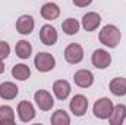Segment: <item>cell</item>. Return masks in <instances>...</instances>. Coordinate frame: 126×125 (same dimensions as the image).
Masks as SVG:
<instances>
[{"mask_svg":"<svg viewBox=\"0 0 126 125\" xmlns=\"http://www.w3.org/2000/svg\"><path fill=\"white\" fill-rule=\"evenodd\" d=\"M50 121H51L53 125H69L70 124V118H69V115L63 109H57L51 115V119Z\"/></svg>","mask_w":126,"mask_h":125,"instance_id":"cell-22","label":"cell"},{"mask_svg":"<svg viewBox=\"0 0 126 125\" xmlns=\"http://www.w3.org/2000/svg\"><path fill=\"white\" fill-rule=\"evenodd\" d=\"M73 81L78 87L81 88H88L94 84V75L91 71L88 69H79L78 72H75L73 75Z\"/></svg>","mask_w":126,"mask_h":125,"instance_id":"cell-8","label":"cell"},{"mask_svg":"<svg viewBox=\"0 0 126 125\" xmlns=\"http://www.w3.org/2000/svg\"><path fill=\"white\" fill-rule=\"evenodd\" d=\"M72 1H73V4L78 6V7H87L88 4L93 3V0H72Z\"/></svg>","mask_w":126,"mask_h":125,"instance_id":"cell-24","label":"cell"},{"mask_svg":"<svg viewBox=\"0 0 126 125\" xmlns=\"http://www.w3.org/2000/svg\"><path fill=\"white\" fill-rule=\"evenodd\" d=\"M79 27H81V24L76 21V19H73V18H67V19H64L62 24V30L64 34H67V35H75L76 32L79 31Z\"/></svg>","mask_w":126,"mask_h":125,"instance_id":"cell-21","label":"cell"},{"mask_svg":"<svg viewBox=\"0 0 126 125\" xmlns=\"http://www.w3.org/2000/svg\"><path fill=\"white\" fill-rule=\"evenodd\" d=\"M69 107L72 113H75V116H84L88 109V99L82 94H76L69 102Z\"/></svg>","mask_w":126,"mask_h":125,"instance_id":"cell-5","label":"cell"},{"mask_svg":"<svg viewBox=\"0 0 126 125\" xmlns=\"http://www.w3.org/2000/svg\"><path fill=\"white\" fill-rule=\"evenodd\" d=\"M15 52H16V56H18V58H21V59H28L32 53L31 43H28L27 40L18 41L16 46H15Z\"/></svg>","mask_w":126,"mask_h":125,"instance_id":"cell-19","label":"cell"},{"mask_svg":"<svg viewBox=\"0 0 126 125\" xmlns=\"http://www.w3.org/2000/svg\"><path fill=\"white\" fill-rule=\"evenodd\" d=\"M34 25H35V22H34V18L31 15H22L16 21V31L22 35H28L32 32Z\"/></svg>","mask_w":126,"mask_h":125,"instance_id":"cell-11","label":"cell"},{"mask_svg":"<svg viewBox=\"0 0 126 125\" xmlns=\"http://www.w3.org/2000/svg\"><path fill=\"white\" fill-rule=\"evenodd\" d=\"M4 72V63H3V59H0V74Z\"/></svg>","mask_w":126,"mask_h":125,"instance_id":"cell-25","label":"cell"},{"mask_svg":"<svg viewBox=\"0 0 126 125\" xmlns=\"http://www.w3.org/2000/svg\"><path fill=\"white\" fill-rule=\"evenodd\" d=\"M120 31L116 25H106L103 27V30L100 31V43L104 44L106 47H110V49H114L119 46L120 43Z\"/></svg>","mask_w":126,"mask_h":125,"instance_id":"cell-1","label":"cell"},{"mask_svg":"<svg viewBox=\"0 0 126 125\" xmlns=\"http://www.w3.org/2000/svg\"><path fill=\"white\" fill-rule=\"evenodd\" d=\"M34 65L40 72H48L56 66V59L53 55H50L47 52H40L34 58Z\"/></svg>","mask_w":126,"mask_h":125,"instance_id":"cell-3","label":"cell"},{"mask_svg":"<svg viewBox=\"0 0 126 125\" xmlns=\"http://www.w3.org/2000/svg\"><path fill=\"white\" fill-rule=\"evenodd\" d=\"M18 116L22 122H31L35 118V109L28 100H22L18 104Z\"/></svg>","mask_w":126,"mask_h":125,"instance_id":"cell-9","label":"cell"},{"mask_svg":"<svg viewBox=\"0 0 126 125\" xmlns=\"http://www.w3.org/2000/svg\"><path fill=\"white\" fill-rule=\"evenodd\" d=\"M34 102L37 103V106L41 110H50L54 106V100L51 97V94L46 90H38L34 94Z\"/></svg>","mask_w":126,"mask_h":125,"instance_id":"cell-7","label":"cell"},{"mask_svg":"<svg viewBox=\"0 0 126 125\" xmlns=\"http://www.w3.org/2000/svg\"><path fill=\"white\" fill-rule=\"evenodd\" d=\"M64 59L66 62L76 65L84 59V49L82 46L76 44V43H70L66 49H64Z\"/></svg>","mask_w":126,"mask_h":125,"instance_id":"cell-4","label":"cell"},{"mask_svg":"<svg viewBox=\"0 0 126 125\" xmlns=\"http://www.w3.org/2000/svg\"><path fill=\"white\" fill-rule=\"evenodd\" d=\"M53 93L59 100H66L70 94V84L66 80H57L53 84Z\"/></svg>","mask_w":126,"mask_h":125,"instance_id":"cell-13","label":"cell"},{"mask_svg":"<svg viewBox=\"0 0 126 125\" xmlns=\"http://www.w3.org/2000/svg\"><path fill=\"white\" fill-rule=\"evenodd\" d=\"M126 119V106L125 104H117L113 107L110 116H109V122L110 125H120Z\"/></svg>","mask_w":126,"mask_h":125,"instance_id":"cell-16","label":"cell"},{"mask_svg":"<svg viewBox=\"0 0 126 125\" xmlns=\"http://www.w3.org/2000/svg\"><path fill=\"white\" fill-rule=\"evenodd\" d=\"M19 93V88L16 87V84L10 83V81H6L0 85V97L3 100H13Z\"/></svg>","mask_w":126,"mask_h":125,"instance_id":"cell-15","label":"cell"},{"mask_svg":"<svg viewBox=\"0 0 126 125\" xmlns=\"http://www.w3.org/2000/svg\"><path fill=\"white\" fill-rule=\"evenodd\" d=\"M40 40L46 46H53L57 41V31L51 25H43L40 30Z\"/></svg>","mask_w":126,"mask_h":125,"instance_id":"cell-10","label":"cell"},{"mask_svg":"<svg viewBox=\"0 0 126 125\" xmlns=\"http://www.w3.org/2000/svg\"><path fill=\"white\" fill-rule=\"evenodd\" d=\"M59 15H60V7L56 3L48 1V3L43 4V7H41V16L46 21H54V19L59 18Z\"/></svg>","mask_w":126,"mask_h":125,"instance_id":"cell-14","label":"cell"},{"mask_svg":"<svg viewBox=\"0 0 126 125\" xmlns=\"http://www.w3.org/2000/svg\"><path fill=\"white\" fill-rule=\"evenodd\" d=\"M10 53V46L6 41H0V59H6Z\"/></svg>","mask_w":126,"mask_h":125,"instance_id":"cell-23","label":"cell"},{"mask_svg":"<svg viewBox=\"0 0 126 125\" xmlns=\"http://www.w3.org/2000/svg\"><path fill=\"white\" fill-rule=\"evenodd\" d=\"M15 124V112L10 106H0V125Z\"/></svg>","mask_w":126,"mask_h":125,"instance_id":"cell-20","label":"cell"},{"mask_svg":"<svg viewBox=\"0 0 126 125\" xmlns=\"http://www.w3.org/2000/svg\"><path fill=\"white\" fill-rule=\"evenodd\" d=\"M110 91L117 96V97H122L126 94V78H122V77H117V78H113L110 81Z\"/></svg>","mask_w":126,"mask_h":125,"instance_id":"cell-17","label":"cell"},{"mask_svg":"<svg viewBox=\"0 0 126 125\" xmlns=\"http://www.w3.org/2000/svg\"><path fill=\"white\" fill-rule=\"evenodd\" d=\"M113 107H114V106H113V102H111L110 99L101 97V99H98L94 103V106H93V113H94L95 118H98V119H109V116H110Z\"/></svg>","mask_w":126,"mask_h":125,"instance_id":"cell-2","label":"cell"},{"mask_svg":"<svg viewBox=\"0 0 126 125\" xmlns=\"http://www.w3.org/2000/svg\"><path fill=\"white\" fill-rule=\"evenodd\" d=\"M30 75H31V69H30V66H27L25 63H18V65H15V66L12 68V77L16 78V80H19V81L28 80Z\"/></svg>","mask_w":126,"mask_h":125,"instance_id":"cell-18","label":"cell"},{"mask_svg":"<svg viewBox=\"0 0 126 125\" xmlns=\"http://www.w3.org/2000/svg\"><path fill=\"white\" fill-rule=\"evenodd\" d=\"M91 62L97 69H106L111 63V56L109 52H106L103 49H97V50H94V53L91 56Z\"/></svg>","mask_w":126,"mask_h":125,"instance_id":"cell-6","label":"cell"},{"mask_svg":"<svg viewBox=\"0 0 126 125\" xmlns=\"http://www.w3.org/2000/svg\"><path fill=\"white\" fill-rule=\"evenodd\" d=\"M100 22H101V16L98 13H95V12H88L82 18V27H84L85 31H88V32L95 31L98 28Z\"/></svg>","mask_w":126,"mask_h":125,"instance_id":"cell-12","label":"cell"}]
</instances>
